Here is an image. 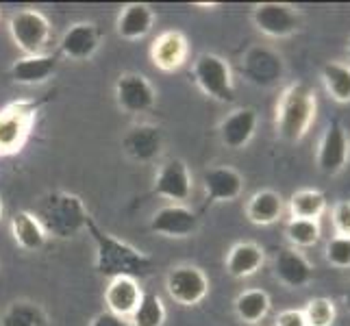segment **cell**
I'll return each mask as SVG.
<instances>
[{
    "label": "cell",
    "mask_w": 350,
    "mask_h": 326,
    "mask_svg": "<svg viewBox=\"0 0 350 326\" xmlns=\"http://www.w3.org/2000/svg\"><path fill=\"white\" fill-rule=\"evenodd\" d=\"M85 233L94 241V248H96L94 270L100 276H107V279L133 276V279L139 281L144 276L152 274L157 263L148 252H144L137 246L129 244V241L103 231V228L96 224V220L88 224Z\"/></svg>",
    "instance_id": "obj_1"
},
{
    "label": "cell",
    "mask_w": 350,
    "mask_h": 326,
    "mask_svg": "<svg viewBox=\"0 0 350 326\" xmlns=\"http://www.w3.org/2000/svg\"><path fill=\"white\" fill-rule=\"evenodd\" d=\"M318 118V94L303 81L287 83L274 107V131L285 144L303 141Z\"/></svg>",
    "instance_id": "obj_2"
},
{
    "label": "cell",
    "mask_w": 350,
    "mask_h": 326,
    "mask_svg": "<svg viewBox=\"0 0 350 326\" xmlns=\"http://www.w3.org/2000/svg\"><path fill=\"white\" fill-rule=\"evenodd\" d=\"M35 217L44 226L48 237L57 239H75L81 233H85L88 224L94 220L88 204L81 196L70 194V191H48L38 198L33 207Z\"/></svg>",
    "instance_id": "obj_3"
},
{
    "label": "cell",
    "mask_w": 350,
    "mask_h": 326,
    "mask_svg": "<svg viewBox=\"0 0 350 326\" xmlns=\"http://www.w3.org/2000/svg\"><path fill=\"white\" fill-rule=\"evenodd\" d=\"M46 98H20L0 109V157H16L31 139Z\"/></svg>",
    "instance_id": "obj_4"
},
{
    "label": "cell",
    "mask_w": 350,
    "mask_h": 326,
    "mask_svg": "<svg viewBox=\"0 0 350 326\" xmlns=\"http://www.w3.org/2000/svg\"><path fill=\"white\" fill-rule=\"evenodd\" d=\"M239 74L257 90H276L285 83L287 62L270 44H252L239 59Z\"/></svg>",
    "instance_id": "obj_5"
},
{
    "label": "cell",
    "mask_w": 350,
    "mask_h": 326,
    "mask_svg": "<svg viewBox=\"0 0 350 326\" xmlns=\"http://www.w3.org/2000/svg\"><path fill=\"white\" fill-rule=\"evenodd\" d=\"M191 79L196 87L215 103H233L237 96L233 68L222 55L200 53L191 64Z\"/></svg>",
    "instance_id": "obj_6"
},
{
    "label": "cell",
    "mask_w": 350,
    "mask_h": 326,
    "mask_svg": "<svg viewBox=\"0 0 350 326\" xmlns=\"http://www.w3.org/2000/svg\"><path fill=\"white\" fill-rule=\"evenodd\" d=\"M7 31L22 55H44L53 40V24L38 9H18L7 20Z\"/></svg>",
    "instance_id": "obj_7"
},
{
    "label": "cell",
    "mask_w": 350,
    "mask_h": 326,
    "mask_svg": "<svg viewBox=\"0 0 350 326\" xmlns=\"http://www.w3.org/2000/svg\"><path fill=\"white\" fill-rule=\"evenodd\" d=\"M250 22L265 40L281 42L303 31L305 16L292 3H257L250 9Z\"/></svg>",
    "instance_id": "obj_8"
},
{
    "label": "cell",
    "mask_w": 350,
    "mask_h": 326,
    "mask_svg": "<svg viewBox=\"0 0 350 326\" xmlns=\"http://www.w3.org/2000/svg\"><path fill=\"white\" fill-rule=\"evenodd\" d=\"M116 107L126 116H146L157 107L159 94L142 72H122L113 85Z\"/></svg>",
    "instance_id": "obj_9"
},
{
    "label": "cell",
    "mask_w": 350,
    "mask_h": 326,
    "mask_svg": "<svg viewBox=\"0 0 350 326\" xmlns=\"http://www.w3.org/2000/svg\"><path fill=\"white\" fill-rule=\"evenodd\" d=\"M152 194L170 204H185L194 194V176L185 159L180 157H167L159 161L152 176Z\"/></svg>",
    "instance_id": "obj_10"
},
{
    "label": "cell",
    "mask_w": 350,
    "mask_h": 326,
    "mask_svg": "<svg viewBox=\"0 0 350 326\" xmlns=\"http://www.w3.org/2000/svg\"><path fill=\"white\" fill-rule=\"evenodd\" d=\"M211 281L194 263H180L165 274V292L180 307H198L209 296Z\"/></svg>",
    "instance_id": "obj_11"
},
{
    "label": "cell",
    "mask_w": 350,
    "mask_h": 326,
    "mask_svg": "<svg viewBox=\"0 0 350 326\" xmlns=\"http://www.w3.org/2000/svg\"><path fill=\"white\" fill-rule=\"evenodd\" d=\"M350 163V135L342 122L324 126L316 148V165L324 176H340Z\"/></svg>",
    "instance_id": "obj_12"
},
{
    "label": "cell",
    "mask_w": 350,
    "mask_h": 326,
    "mask_svg": "<svg viewBox=\"0 0 350 326\" xmlns=\"http://www.w3.org/2000/svg\"><path fill=\"white\" fill-rule=\"evenodd\" d=\"M120 148H122L129 161L150 165L163 152V131L159 124L135 122L126 128L122 141H120Z\"/></svg>",
    "instance_id": "obj_13"
},
{
    "label": "cell",
    "mask_w": 350,
    "mask_h": 326,
    "mask_svg": "<svg viewBox=\"0 0 350 326\" xmlns=\"http://www.w3.org/2000/svg\"><path fill=\"white\" fill-rule=\"evenodd\" d=\"M148 228L152 235H159L165 239H187L198 233L200 217L187 204L167 202L150 215Z\"/></svg>",
    "instance_id": "obj_14"
},
{
    "label": "cell",
    "mask_w": 350,
    "mask_h": 326,
    "mask_svg": "<svg viewBox=\"0 0 350 326\" xmlns=\"http://www.w3.org/2000/svg\"><path fill=\"white\" fill-rule=\"evenodd\" d=\"M59 57L68 62H88L103 46V33L98 24L90 20H81L70 24L59 38Z\"/></svg>",
    "instance_id": "obj_15"
},
{
    "label": "cell",
    "mask_w": 350,
    "mask_h": 326,
    "mask_svg": "<svg viewBox=\"0 0 350 326\" xmlns=\"http://www.w3.org/2000/svg\"><path fill=\"white\" fill-rule=\"evenodd\" d=\"M259 113L255 107H235L218 124V139L226 150H244L255 139Z\"/></svg>",
    "instance_id": "obj_16"
},
{
    "label": "cell",
    "mask_w": 350,
    "mask_h": 326,
    "mask_svg": "<svg viewBox=\"0 0 350 326\" xmlns=\"http://www.w3.org/2000/svg\"><path fill=\"white\" fill-rule=\"evenodd\" d=\"M246 189V178L233 165H213L202 172V191L209 204L235 202Z\"/></svg>",
    "instance_id": "obj_17"
},
{
    "label": "cell",
    "mask_w": 350,
    "mask_h": 326,
    "mask_svg": "<svg viewBox=\"0 0 350 326\" xmlns=\"http://www.w3.org/2000/svg\"><path fill=\"white\" fill-rule=\"evenodd\" d=\"M148 57H150L152 66L159 72H165V74L178 72L189 59L187 35L178 29H170V31L159 33L150 44Z\"/></svg>",
    "instance_id": "obj_18"
},
{
    "label": "cell",
    "mask_w": 350,
    "mask_h": 326,
    "mask_svg": "<svg viewBox=\"0 0 350 326\" xmlns=\"http://www.w3.org/2000/svg\"><path fill=\"white\" fill-rule=\"evenodd\" d=\"M272 274L285 289H305L313 281V263L303 250L285 246L272 259Z\"/></svg>",
    "instance_id": "obj_19"
},
{
    "label": "cell",
    "mask_w": 350,
    "mask_h": 326,
    "mask_svg": "<svg viewBox=\"0 0 350 326\" xmlns=\"http://www.w3.org/2000/svg\"><path fill=\"white\" fill-rule=\"evenodd\" d=\"M59 70V55L44 53V55H22L9 68V77L16 85L35 87L51 81Z\"/></svg>",
    "instance_id": "obj_20"
},
{
    "label": "cell",
    "mask_w": 350,
    "mask_h": 326,
    "mask_svg": "<svg viewBox=\"0 0 350 326\" xmlns=\"http://www.w3.org/2000/svg\"><path fill=\"white\" fill-rule=\"evenodd\" d=\"M265 265V250L257 241H237L228 248L224 257V270L235 281H244L255 276Z\"/></svg>",
    "instance_id": "obj_21"
},
{
    "label": "cell",
    "mask_w": 350,
    "mask_h": 326,
    "mask_svg": "<svg viewBox=\"0 0 350 326\" xmlns=\"http://www.w3.org/2000/svg\"><path fill=\"white\" fill-rule=\"evenodd\" d=\"M154 9L146 3H129L120 9L116 18V33L124 42H139L148 38L154 29Z\"/></svg>",
    "instance_id": "obj_22"
},
{
    "label": "cell",
    "mask_w": 350,
    "mask_h": 326,
    "mask_svg": "<svg viewBox=\"0 0 350 326\" xmlns=\"http://www.w3.org/2000/svg\"><path fill=\"white\" fill-rule=\"evenodd\" d=\"M142 294L144 289L137 279H133V276H116V279H109V283H107L103 298L107 311L129 320L131 313L139 305Z\"/></svg>",
    "instance_id": "obj_23"
},
{
    "label": "cell",
    "mask_w": 350,
    "mask_h": 326,
    "mask_svg": "<svg viewBox=\"0 0 350 326\" xmlns=\"http://www.w3.org/2000/svg\"><path fill=\"white\" fill-rule=\"evenodd\" d=\"M246 220L255 226H272L283 215L287 213L285 209V198L276 189H259L246 200Z\"/></svg>",
    "instance_id": "obj_24"
},
{
    "label": "cell",
    "mask_w": 350,
    "mask_h": 326,
    "mask_svg": "<svg viewBox=\"0 0 350 326\" xmlns=\"http://www.w3.org/2000/svg\"><path fill=\"white\" fill-rule=\"evenodd\" d=\"M9 228H11V237H14L16 246L22 248L24 252H40L48 241L44 226L40 224L38 217H35V213L29 209H20L11 215Z\"/></svg>",
    "instance_id": "obj_25"
},
{
    "label": "cell",
    "mask_w": 350,
    "mask_h": 326,
    "mask_svg": "<svg viewBox=\"0 0 350 326\" xmlns=\"http://www.w3.org/2000/svg\"><path fill=\"white\" fill-rule=\"evenodd\" d=\"M272 307L270 294L261 287H248L244 292H239L233 300V311L241 324L246 326H257L268 318Z\"/></svg>",
    "instance_id": "obj_26"
},
{
    "label": "cell",
    "mask_w": 350,
    "mask_h": 326,
    "mask_svg": "<svg viewBox=\"0 0 350 326\" xmlns=\"http://www.w3.org/2000/svg\"><path fill=\"white\" fill-rule=\"evenodd\" d=\"M0 326H51V316L35 300L18 298L0 313Z\"/></svg>",
    "instance_id": "obj_27"
},
{
    "label": "cell",
    "mask_w": 350,
    "mask_h": 326,
    "mask_svg": "<svg viewBox=\"0 0 350 326\" xmlns=\"http://www.w3.org/2000/svg\"><path fill=\"white\" fill-rule=\"evenodd\" d=\"M285 209L289 217H298V220H320V217L329 211V200L320 189L303 187L296 189L289 200H285Z\"/></svg>",
    "instance_id": "obj_28"
},
{
    "label": "cell",
    "mask_w": 350,
    "mask_h": 326,
    "mask_svg": "<svg viewBox=\"0 0 350 326\" xmlns=\"http://www.w3.org/2000/svg\"><path fill=\"white\" fill-rule=\"evenodd\" d=\"M320 81L329 98L337 105H350V66L342 59H333L320 68Z\"/></svg>",
    "instance_id": "obj_29"
},
{
    "label": "cell",
    "mask_w": 350,
    "mask_h": 326,
    "mask_svg": "<svg viewBox=\"0 0 350 326\" xmlns=\"http://www.w3.org/2000/svg\"><path fill=\"white\" fill-rule=\"evenodd\" d=\"M322 237V224L320 220H298V217H289L285 224V239L289 248L307 250L313 248Z\"/></svg>",
    "instance_id": "obj_30"
},
{
    "label": "cell",
    "mask_w": 350,
    "mask_h": 326,
    "mask_svg": "<svg viewBox=\"0 0 350 326\" xmlns=\"http://www.w3.org/2000/svg\"><path fill=\"white\" fill-rule=\"evenodd\" d=\"M167 320V309L159 294L154 292H144L139 305L131 313L129 324L131 326H165Z\"/></svg>",
    "instance_id": "obj_31"
},
{
    "label": "cell",
    "mask_w": 350,
    "mask_h": 326,
    "mask_svg": "<svg viewBox=\"0 0 350 326\" xmlns=\"http://www.w3.org/2000/svg\"><path fill=\"white\" fill-rule=\"evenodd\" d=\"M303 313H305L307 326H333L337 320V307L327 296L309 298L307 305L303 307Z\"/></svg>",
    "instance_id": "obj_32"
},
{
    "label": "cell",
    "mask_w": 350,
    "mask_h": 326,
    "mask_svg": "<svg viewBox=\"0 0 350 326\" xmlns=\"http://www.w3.org/2000/svg\"><path fill=\"white\" fill-rule=\"evenodd\" d=\"M324 261L335 270H350V237L333 235L324 246Z\"/></svg>",
    "instance_id": "obj_33"
},
{
    "label": "cell",
    "mask_w": 350,
    "mask_h": 326,
    "mask_svg": "<svg viewBox=\"0 0 350 326\" xmlns=\"http://www.w3.org/2000/svg\"><path fill=\"white\" fill-rule=\"evenodd\" d=\"M331 226L335 235L350 237V200H337L331 207Z\"/></svg>",
    "instance_id": "obj_34"
},
{
    "label": "cell",
    "mask_w": 350,
    "mask_h": 326,
    "mask_svg": "<svg viewBox=\"0 0 350 326\" xmlns=\"http://www.w3.org/2000/svg\"><path fill=\"white\" fill-rule=\"evenodd\" d=\"M274 326H307L303 309H283L276 313Z\"/></svg>",
    "instance_id": "obj_35"
},
{
    "label": "cell",
    "mask_w": 350,
    "mask_h": 326,
    "mask_svg": "<svg viewBox=\"0 0 350 326\" xmlns=\"http://www.w3.org/2000/svg\"><path fill=\"white\" fill-rule=\"evenodd\" d=\"M90 326H131L126 318H120L116 316V313L111 311H100V313H96V316L90 320Z\"/></svg>",
    "instance_id": "obj_36"
},
{
    "label": "cell",
    "mask_w": 350,
    "mask_h": 326,
    "mask_svg": "<svg viewBox=\"0 0 350 326\" xmlns=\"http://www.w3.org/2000/svg\"><path fill=\"white\" fill-rule=\"evenodd\" d=\"M342 303H344L346 311L350 313V285L346 287V292H344V296H342Z\"/></svg>",
    "instance_id": "obj_37"
},
{
    "label": "cell",
    "mask_w": 350,
    "mask_h": 326,
    "mask_svg": "<svg viewBox=\"0 0 350 326\" xmlns=\"http://www.w3.org/2000/svg\"><path fill=\"white\" fill-rule=\"evenodd\" d=\"M344 62L350 66V38H348V42H346V59H344Z\"/></svg>",
    "instance_id": "obj_38"
},
{
    "label": "cell",
    "mask_w": 350,
    "mask_h": 326,
    "mask_svg": "<svg viewBox=\"0 0 350 326\" xmlns=\"http://www.w3.org/2000/svg\"><path fill=\"white\" fill-rule=\"evenodd\" d=\"M3 215H5V204H3V198H0V222H3Z\"/></svg>",
    "instance_id": "obj_39"
}]
</instances>
